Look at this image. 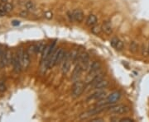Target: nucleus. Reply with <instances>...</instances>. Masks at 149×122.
Wrapping results in <instances>:
<instances>
[{
	"instance_id": "obj_1",
	"label": "nucleus",
	"mask_w": 149,
	"mask_h": 122,
	"mask_svg": "<svg viewBox=\"0 0 149 122\" xmlns=\"http://www.w3.org/2000/svg\"><path fill=\"white\" fill-rule=\"evenodd\" d=\"M85 89H86V84L82 81H80V80L75 81V83L72 86V91H71L72 97L75 98L79 97L84 92Z\"/></svg>"
},
{
	"instance_id": "obj_2",
	"label": "nucleus",
	"mask_w": 149,
	"mask_h": 122,
	"mask_svg": "<svg viewBox=\"0 0 149 122\" xmlns=\"http://www.w3.org/2000/svg\"><path fill=\"white\" fill-rule=\"evenodd\" d=\"M17 56H18L20 61H21V64H22L23 68L25 69H27L28 66L30 65V63H31L29 53L27 50L25 51L23 49H20L19 51H18V53H17Z\"/></svg>"
},
{
	"instance_id": "obj_3",
	"label": "nucleus",
	"mask_w": 149,
	"mask_h": 122,
	"mask_svg": "<svg viewBox=\"0 0 149 122\" xmlns=\"http://www.w3.org/2000/svg\"><path fill=\"white\" fill-rule=\"evenodd\" d=\"M110 113L115 115L127 114L130 111V107L125 105H117V106H111L108 110Z\"/></svg>"
},
{
	"instance_id": "obj_4",
	"label": "nucleus",
	"mask_w": 149,
	"mask_h": 122,
	"mask_svg": "<svg viewBox=\"0 0 149 122\" xmlns=\"http://www.w3.org/2000/svg\"><path fill=\"white\" fill-rule=\"evenodd\" d=\"M105 96H106V91H104V89L96 90L87 97V101H99V100L105 97Z\"/></svg>"
},
{
	"instance_id": "obj_5",
	"label": "nucleus",
	"mask_w": 149,
	"mask_h": 122,
	"mask_svg": "<svg viewBox=\"0 0 149 122\" xmlns=\"http://www.w3.org/2000/svg\"><path fill=\"white\" fill-rule=\"evenodd\" d=\"M101 69V63L98 60L93 61L90 65L89 66V76L90 75H95L96 74H98L100 72V70Z\"/></svg>"
},
{
	"instance_id": "obj_6",
	"label": "nucleus",
	"mask_w": 149,
	"mask_h": 122,
	"mask_svg": "<svg viewBox=\"0 0 149 122\" xmlns=\"http://www.w3.org/2000/svg\"><path fill=\"white\" fill-rule=\"evenodd\" d=\"M11 64H13V70L15 71L17 74H18V73L21 72V70H22V69H23V66H22L21 61H20V60H19L17 54H16V55H13V59H12V62H11Z\"/></svg>"
},
{
	"instance_id": "obj_7",
	"label": "nucleus",
	"mask_w": 149,
	"mask_h": 122,
	"mask_svg": "<svg viewBox=\"0 0 149 122\" xmlns=\"http://www.w3.org/2000/svg\"><path fill=\"white\" fill-rule=\"evenodd\" d=\"M84 71V69L82 67V65L80 64H78L75 69L73 70V73H72V75H71V79L75 82V81H77L79 80V78L80 77L82 72Z\"/></svg>"
},
{
	"instance_id": "obj_8",
	"label": "nucleus",
	"mask_w": 149,
	"mask_h": 122,
	"mask_svg": "<svg viewBox=\"0 0 149 122\" xmlns=\"http://www.w3.org/2000/svg\"><path fill=\"white\" fill-rule=\"evenodd\" d=\"M71 18L76 23H81L84 20V13L81 10L76 9L71 13Z\"/></svg>"
},
{
	"instance_id": "obj_9",
	"label": "nucleus",
	"mask_w": 149,
	"mask_h": 122,
	"mask_svg": "<svg viewBox=\"0 0 149 122\" xmlns=\"http://www.w3.org/2000/svg\"><path fill=\"white\" fill-rule=\"evenodd\" d=\"M55 65L57 64H60L64 60V57H65V50H63L62 48H60V49H57L55 52Z\"/></svg>"
},
{
	"instance_id": "obj_10",
	"label": "nucleus",
	"mask_w": 149,
	"mask_h": 122,
	"mask_svg": "<svg viewBox=\"0 0 149 122\" xmlns=\"http://www.w3.org/2000/svg\"><path fill=\"white\" fill-rule=\"evenodd\" d=\"M110 44L117 50H122L124 49V42L122 40H120L119 39L116 38V37H114V38L111 40Z\"/></svg>"
},
{
	"instance_id": "obj_11",
	"label": "nucleus",
	"mask_w": 149,
	"mask_h": 122,
	"mask_svg": "<svg viewBox=\"0 0 149 122\" xmlns=\"http://www.w3.org/2000/svg\"><path fill=\"white\" fill-rule=\"evenodd\" d=\"M101 29L107 35H111L113 32V27L110 21H104L101 26Z\"/></svg>"
},
{
	"instance_id": "obj_12",
	"label": "nucleus",
	"mask_w": 149,
	"mask_h": 122,
	"mask_svg": "<svg viewBox=\"0 0 149 122\" xmlns=\"http://www.w3.org/2000/svg\"><path fill=\"white\" fill-rule=\"evenodd\" d=\"M110 85V82L108 80H104V79H102L100 80L99 83L94 85L93 87L94 89H96V90H101V89H105L106 88H108Z\"/></svg>"
},
{
	"instance_id": "obj_13",
	"label": "nucleus",
	"mask_w": 149,
	"mask_h": 122,
	"mask_svg": "<svg viewBox=\"0 0 149 122\" xmlns=\"http://www.w3.org/2000/svg\"><path fill=\"white\" fill-rule=\"evenodd\" d=\"M51 43L49 44V45H47L43 52L41 53V63L44 64L45 61L47 60L49 54H50V52H51Z\"/></svg>"
},
{
	"instance_id": "obj_14",
	"label": "nucleus",
	"mask_w": 149,
	"mask_h": 122,
	"mask_svg": "<svg viewBox=\"0 0 149 122\" xmlns=\"http://www.w3.org/2000/svg\"><path fill=\"white\" fill-rule=\"evenodd\" d=\"M97 21H98V19H97V17L94 14H90V15L88 16V17H87L86 19V25L88 27H92L94 25H96V23H97Z\"/></svg>"
},
{
	"instance_id": "obj_15",
	"label": "nucleus",
	"mask_w": 149,
	"mask_h": 122,
	"mask_svg": "<svg viewBox=\"0 0 149 122\" xmlns=\"http://www.w3.org/2000/svg\"><path fill=\"white\" fill-rule=\"evenodd\" d=\"M7 65H8V62L6 59V51H3L1 53V55H0V68L4 69Z\"/></svg>"
},
{
	"instance_id": "obj_16",
	"label": "nucleus",
	"mask_w": 149,
	"mask_h": 122,
	"mask_svg": "<svg viewBox=\"0 0 149 122\" xmlns=\"http://www.w3.org/2000/svg\"><path fill=\"white\" fill-rule=\"evenodd\" d=\"M35 46H36V54H41L43 52V50H44V49H45L47 45H46L45 42L40 41Z\"/></svg>"
},
{
	"instance_id": "obj_17",
	"label": "nucleus",
	"mask_w": 149,
	"mask_h": 122,
	"mask_svg": "<svg viewBox=\"0 0 149 122\" xmlns=\"http://www.w3.org/2000/svg\"><path fill=\"white\" fill-rule=\"evenodd\" d=\"M101 30H102V29H101V27H100V26H96V25H94V26L92 27V28H91V31H92V33L94 34V35L100 34Z\"/></svg>"
},
{
	"instance_id": "obj_18",
	"label": "nucleus",
	"mask_w": 149,
	"mask_h": 122,
	"mask_svg": "<svg viewBox=\"0 0 149 122\" xmlns=\"http://www.w3.org/2000/svg\"><path fill=\"white\" fill-rule=\"evenodd\" d=\"M25 8L27 11H31V10H33L34 8H35V5H34V3L32 1H27L25 4Z\"/></svg>"
},
{
	"instance_id": "obj_19",
	"label": "nucleus",
	"mask_w": 149,
	"mask_h": 122,
	"mask_svg": "<svg viewBox=\"0 0 149 122\" xmlns=\"http://www.w3.org/2000/svg\"><path fill=\"white\" fill-rule=\"evenodd\" d=\"M3 6V8H4V9H5V11H6V13H9L10 11H12V10H13V4H12V3H4Z\"/></svg>"
},
{
	"instance_id": "obj_20",
	"label": "nucleus",
	"mask_w": 149,
	"mask_h": 122,
	"mask_svg": "<svg viewBox=\"0 0 149 122\" xmlns=\"http://www.w3.org/2000/svg\"><path fill=\"white\" fill-rule=\"evenodd\" d=\"M7 89V87H6V84H5V81L3 79H1L0 80V92H4Z\"/></svg>"
},
{
	"instance_id": "obj_21",
	"label": "nucleus",
	"mask_w": 149,
	"mask_h": 122,
	"mask_svg": "<svg viewBox=\"0 0 149 122\" xmlns=\"http://www.w3.org/2000/svg\"><path fill=\"white\" fill-rule=\"evenodd\" d=\"M138 46L137 45V43H136V42L133 41V42L130 44V50H131L132 52L135 53V52L138 50Z\"/></svg>"
},
{
	"instance_id": "obj_22",
	"label": "nucleus",
	"mask_w": 149,
	"mask_h": 122,
	"mask_svg": "<svg viewBox=\"0 0 149 122\" xmlns=\"http://www.w3.org/2000/svg\"><path fill=\"white\" fill-rule=\"evenodd\" d=\"M142 54L143 56H148V48H147L145 46H142Z\"/></svg>"
},
{
	"instance_id": "obj_23",
	"label": "nucleus",
	"mask_w": 149,
	"mask_h": 122,
	"mask_svg": "<svg viewBox=\"0 0 149 122\" xmlns=\"http://www.w3.org/2000/svg\"><path fill=\"white\" fill-rule=\"evenodd\" d=\"M119 122H134V119H132V118H129V117H124V118H122V119H120Z\"/></svg>"
},
{
	"instance_id": "obj_24",
	"label": "nucleus",
	"mask_w": 149,
	"mask_h": 122,
	"mask_svg": "<svg viewBox=\"0 0 149 122\" xmlns=\"http://www.w3.org/2000/svg\"><path fill=\"white\" fill-rule=\"evenodd\" d=\"M19 15H20V17H27V15H28V12H27V10L26 9V10L22 11V12L19 13Z\"/></svg>"
},
{
	"instance_id": "obj_25",
	"label": "nucleus",
	"mask_w": 149,
	"mask_h": 122,
	"mask_svg": "<svg viewBox=\"0 0 149 122\" xmlns=\"http://www.w3.org/2000/svg\"><path fill=\"white\" fill-rule=\"evenodd\" d=\"M6 13H6V11H5L4 8H3V6H0V17L4 16Z\"/></svg>"
},
{
	"instance_id": "obj_26",
	"label": "nucleus",
	"mask_w": 149,
	"mask_h": 122,
	"mask_svg": "<svg viewBox=\"0 0 149 122\" xmlns=\"http://www.w3.org/2000/svg\"><path fill=\"white\" fill-rule=\"evenodd\" d=\"M45 17L47 18V19H51V18H52V13H51V12H47V13H45Z\"/></svg>"
},
{
	"instance_id": "obj_27",
	"label": "nucleus",
	"mask_w": 149,
	"mask_h": 122,
	"mask_svg": "<svg viewBox=\"0 0 149 122\" xmlns=\"http://www.w3.org/2000/svg\"><path fill=\"white\" fill-rule=\"evenodd\" d=\"M92 122H102L104 121V119L102 118H94V119H92L91 120Z\"/></svg>"
},
{
	"instance_id": "obj_28",
	"label": "nucleus",
	"mask_w": 149,
	"mask_h": 122,
	"mask_svg": "<svg viewBox=\"0 0 149 122\" xmlns=\"http://www.w3.org/2000/svg\"><path fill=\"white\" fill-rule=\"evenodd\" d=\"M12 24H13V26H18V25H19V22H18V21H13V22H12Z\"/></svg>"
},
{
	"instance_id": "obj_29",
	"label": "nucleus",
	"mask_w": 149,
	"mask_h": 122,
	"mask_svg": "<svg viewBox=\"0 0 149 122\" xmlns=\"http://www.w3.org/2000/svg\"><path fill=\"white\" fill-rule=\"evenodd\" d=\"M8 0H1V2L2 3H8Z\"/></svg>"
},
{
	"instance_id": "obj_30",
	"label": "nucleus",
	"mask_w": 149,
	"mask_h": 122,
	"mask_svg": "<svg viewBox=\"0 0 149 122\" xmlns=\"http://www.w3.org/2000/svg\"><path fill=\"white\" fill-rule=\"evenodd\" d=\"M1 53H2V51H1V49H0V55H1Z\"/></svg>"
},
{
	"instance_id": "obj_31",
	"label": "nucleus",
	"mask_w": 149,
	"mask_h": 122,
	"mask_svg": "<svg viewBox=\"0 0 149 122\" xmlns=\"http://www.w3.org/2000/svg\"><path fill=\"white\" fill-rule=\"evenodd\" d=\"M148 54H149V45H148Z\"/></svg>"
}]
</instances>
